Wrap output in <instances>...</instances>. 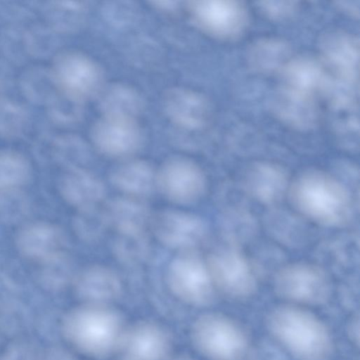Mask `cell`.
I'll list each match as a JSON object with an SVG mask.
<instances>
[{
  "label": "cell",
  "instance_id": "cell-33",
  "mask_svg": "<svg viewBox=\"0 0 360 360\" xmlns=\"http://www.w3.org/2000/svg\"><path fill=\"white\" fill-rule=\"evenodd\" d=\"M338 7H340L343 11L349 12L353 16L358 17L359 16V6L358 4H355V2H349V1H340L337 2Z\"/></svg>",
  "mask_w": 360,
  "mask_h": 360
},
{
  "label": "cell",
  "instance_id": "cell-4",
  "mask_svg": "<svg viewBox=\"0 0 360 360\" xmlns=\"http://www.w3.org/2000/svg\"><path fill=\"white\" fill-rule=\"evenodd\" d=\"M192 337L197 348L212 360H241L248 349L245 330L220 314L199 317L193 326Z\"/></svg>",
  "mask_w": 360,
  "mask_h": 360
},
{
  "label": "cell",
  "instance_id": "cell-18",
  "mask_svg": "<svg viewBox=\"0 0 360 360\" xmlns=\"http://www.w3.org/2000/svg\"><path fill=\"white\" fill-rule=\"evenodd\" d=\"M286 172L280 166L268 162L254 164L245 177L249 193L264 204H273L281 199L288 188Z\"/></svg>",
  "mask_w": 360,
  "mask_h": 360
},
{
  "label": "cell",
  "instance_id": "cell-8",
  "mask_svg": "<svg viewBox=\"0 0 360 360\" xmlns=\"http://www.w3.org/2000/svg\"><path fill=\"white\" fill-rule=\"evenodd\" d=\"M207 265L214 285L226 295L245 299L256 291L253 269L240 252L233 249L216 252L209 256Z\"/></svg>",
  "mask_w": 360,
  "mask_h": 360
},
{
  "label": "cell",
  "instance_id": "cell-1",
  "mask_svg": "<svg viewBox=\"0 0 360 360\" xmlns=\"http://www.w3.org/2000/svg\"><path fill=\"white\" fill-rule=\"evenodd\" d=\"M295 208L309 219L329 227L347 224L353 213V202L346 186L321 170H309L297 177L290 188Z\"/></svg>",
  "mask_w": 360,
  "mask_h": 360
},
{
  "label": "cell",
  "instance_id": "cell-36",
  "mask_svg": "<svg viewBox=\"0 0 360 360\" xmlns=\"http://www.w3.org/2000/svg\"><path fill=\"white\" fill-rule=\"evenodd\" d=\"M123 360H130V359L125 358V359H123Z\"/></svg>",
  "mask_w": 360,
  "mask_h": 360
},
{
  "label": "cell",
  "instance_id": "cell-5",
  "mask_svg": "<svg viewBox=\"0 0 360 360\" xmlns=\"http://www.w3.org/2000/svg\"><path fill=\"white\" fill-rule=\"evenodd\" d=\"M276 293L296 303L320 305L331 294V283L324 270L307 263H295L281 268L274 279Z\"/></svg>",
  "mask_w": 360,
  "mask_h": 360
},
{
  "label": "cell",
  "instance_id": "cell-21",
  "mask_svg": "<svg viewBox=\"0 0 360 360\" xmlns=\"http://www.w3.org/2000/svg\"><path fill=\"white\" fill-rule=\"evenodd\" d=\"M77 290L83 298L96 304L117 297L121 291V283L117 274L109 268L93 266L79 274Z\"/></svg>",
  "mask_w": 360,
  "mask_h": 360
},
{
  "label": "cell",
  "instance_id": "cell-16",
  "mask_svg": "<svg viewBox=\"0 0 360 360\" xmlns=\"http://www.w3.org/2000/svg\"><path fill=\"white\" fill-rule=\"evenodd\" d=\"M130 360H161L168 349L164 330L155 324L143 323L123 335L121 342Z\"/></svg>",
  "mask_w": 360,
  "mask_h": 360
},
{
  "label": "cell",
  "instance_id": "cell-25",
  "mask_svg": "<svg viewBox=\"0 0 360 360\" xmlns=\"http://www.w3.org/2000/svg\"><path fill=\"white\" fill-rule=\"evenodd\" d=\"M104 115H113L134 118L142 108L138 93L124 84L109 86L101 99Z\"/></svg>",
  "mask_w": 360,
  "mask_h": 360
},
{
  "label": "cell",
  "instance_id": "cell-26",
  "mask_svg": "<svg viewBox=\"0 0 360 360\" xmlns=\"http://www.w3.org/2000/svg\"><path fill=\"white\" fill-rule=\"evenodd\" d=\"M30 167L21 154L0 150V191L13 192L25 184L30 176Z\"/></svg>",
  "mask_w": 360,
  "mask_h": 360
},
{
  "label": "cell",
  "instance_id": "cell-10",
  "mask_svg": "<svg viewBox=\"0 0 360 360\" xmlns=\"http://www.w3.org/2000/svg\"><path fill=\"white\" fill-rule=\"evenodd\" d=\"M157 185L168 200L179 204L198 200L207 185L202 170L193 162L174 158L166 162L157 174Z\"/></svg>",
  "mask_w": 360,
  "mask_h": 360
},
{
  "label": "cell",
  "instance_id": "cell-20",
  "mask_svg": "<svg viewBox=\"0 0 360 360\" xmlns=\"http://www.w3.org/2000/svg\"><path fill=\"white\" fill-rule=\"evenodd\" d=\"M108 226L117 234L145 233L150 221L147 207L138 200L119 198L110 201L103 208Z\"/></svg>",
  "mask_w": 360,
  "mask_h": 360
},
{
  "label": "cell",
  "instance_id": "cell-35",
  "mask_svg": "<svg viewBox=\"0 0 360 360\" xmlns=\"http://www.w3.org/2000/svg\"><path fill=\"white\" fill-rule=\"evenodd\" d=\"M176 360H188V359H177Z\"/></svg>",
  "mask_w": 360,
  "mask_h": 360
},
{
  "label": "cell",
  "instance_id": "cell-28",
  "mask_svg": "<svg viewBox=\"0 0 360 360\" xmlns=\"http://www.w3.org/2000/svg\"><path fill=\"white\" fill-rule=\"evenodd\" d=\"M77 232L84 239L97 238L108 225L104 210L97 207L80 211L75 222Z\"/></svg>",
  "mask_w": 360,
  "mask_h": 360
},
{
  "label": "cell",
  "instance_id": "cell-31",
  "mask_svg": "<svg viewBox=\"0 0 360 360\" xmlns=\"http://www.w3.org/2000/svg\"><path fill=\"white\" fill-rule=\"evenodd\" d=\"M295 1H262L259 7L269 16L283 18L290 15L296 8Z\"/></svg>",
  "mask_w": 360,
  "mask_h": 360
},
{
  "label": "cell",
  "instance_id": "cell-14",
  "mask_svg": "<svg viewBox=\"0 0 360 360\" xmlns=\"http://www.w3.org/2000/svg\"><path fill=\"white\" fill-rule=\"evenodd\" d=\"M164 108L173 122L188 129L203 127L210 113V105L204 96L183 88H174L166 93Z\"/></svg>",
  "mask_w": 360,
  "mask_h": 360
},
{
  "label": "cell",
  "instance_id": "cell-3",
  "mask_svg": "<svg viewBox=\"0 0 360 360\" xmlns=\"http://www.w3.org/2000/svg\"><path fill=\"white\" fill-rule=\"evenodd\" d=\"M65 331L71 342L84 352L104 356L121 344L123 335L120 317L98 304L77 309L68 317Z\"/></svg>",
  "mask_w": 360,
  "mask_h": 360
},
{
  "label": "cell",
  "instance_id": "cell-6",
  "mask_svg": "<svg viewBox=\"0 0 360 360\" xmlns=\"http://www.w3.org/2000/svg\"><path fill=\"white\" fill-rule=\"evenodd\" d=\"M167 280L172 292L186 303L203 305L213 297L214 285L207 263L191 252H185L171 262Z\"/></svg>",
  "mask_w": 360,
  "mask_h": 360
},
{
  "label": "cell",
  "instance_id": "cell-13",
  "mask_svg": "<svg viewBox=\"0 0 360 360\" xmlns=\"http://www.w3.org/2000/svg\"><path fill=\"white\" fill-rule=\"evenodd\" d=\"M321 49L326 60L335 68L338 82L358 86V38L344 32H332L322 38Z\"/></svg>",
  "mask_w": 360,
  "mask_h": 360
},
{
  "label": "cell",
  "instance_id": "cell-2",
  "mask_svg": "<svg viewBox=\"0 0 360 360\" xmlns=\"http://www.w3.org/2000/svg\"><path fill=\"white\" fill-rule=\"evenodd\" d=\"M271 335L298 360H327L333 342L326 325L312 313L296 306L282 305L266 317Z\"/></svg>",
  "mask_w": 360,
  "mask_h": 360
},
{
  "label": "cell",
  "instance_id": "cell-15",
  "mask_svg": "<svg viewBox=\"0 0 360 360\" xmlns=\"http://www.w3.org/2000/svg\"><path fill=\"white\" fill-rule=\"evenodd\" d=\"M63 245L61 231L47 223L28 225L17 238L18 248L24 256L43 263L63 253Z\"/></svg>",
  "mask_w": 360,
  "mask_h": 360
},
{
  "label": "cell",
  "instance_id": "cell-32",
  "mask_svg": "<svg viewBox=\"0 0 360 360\" xmlns=\"http://www.w3.org/2000/svg\"><path fill=\"white\" fill-rule=\"evenodd\" d=\"M359 316L356 315V316H354L350 322L349 323L348 328H347V332L348 335L350 338V340L356 345V346L359 345Z\"/></svg>",
  "mask_w": 360,
  "mask_h": 360
},
{
  "label": "cell",
  "instance_id": "cell-30",
  "mask_svg": "<svg viewBox=\"0 0 360 360\" xmlns=\"http://www.w3.org/2000/svg\"><path fill=\"white\" fill-rule=\"evenodd\" d=\"M43 264L42 277L49 283L61 284L67 281L70 276L71 264L64 253Z\"/></svg>",
  "mask_w": 360,
  "mask_h": 360
},
{
  "label": "cell",
  "instance_id": "cell-17",
  "mask_svg": "<svg viewBox=\"0 0 360 360\" xmlns=\"http://www.w3.org/2000/svg\"><path fill=\"white\" fill-rule=\"evenodd\" d=\"M60 190L63 198L79 211L97 207L105 195L101 180L79 167L72 168L63 176Z\"/></svg>",
  "mask_w": 360,
  "mask_h": 360
},
{
  "label": "cell",
  "instance_id": "cell-19",
  "mask_svg": "<svg viewBox=\"0 0 360 360\" xmlns=\"http://www.w3.org/2000/svg\"><path fill=\"white\" fill-rule=\"evenodd\" d=\"M277 117L292 127L307 129L316 120L313 97L302 94L286 86L278 91L273 101Z\"/></svg>",
  "mask_w": 360,
  "mask_h": 360
},
{
  "label": "cell",
  "instance_id": "cell-23",
  "mask_svg": "<svg viewBox=\"0 0 360 360\" xmlns=\"http://www.w3.org/2000/svg\"><path fill=\"white\" fill-rule=\"evenodd\" d=\"M283 76L285 86L311 97L327 84L321 66L309 58H296L287 63Z\"/></svg>",
  "mask_w": 360,
  "mask_h": 360
},
{
  "label": "cell",
  "instance_id": "cell-24",
  "mask_svg": "<svg viewBox=\"0 0 360 360\" xmlns=\"http://www.w3.org/2000/svg\"><path fill=\"white\" fill-rule=\"evenodd\" d=\"M290 54V46L283 40L264 39L255 42L248 53L252 67L260 72H271L279 68Z\"/></svg>",
  "mask_w": 360,
  "mask_h": 360
},
{
  "label": "cell",
  "instance_id": "cell-11",
  "mask_svg": "<svg viewBox=\"0 0 360 360\" xmlns=\"http://www.w3.org/2000/svg\"><path fill=\"white\" fill-rule=\"evenodd\" d=\"M156 238L164 245L176 249L190 250L205 238L207 227L199 217L179 210H165L151 219Z\"/></svg>",
  "mask_w": 360,
  "mask_h": 360
},
{
  "label": "cell",
  "instance_id": "cell-22",
  "mask_svg": "<svg viewBox=\"0 0 360 360\" xmlns=\"http://www.w3.org/2000/svg\"><path fill=\"white\" fill-rule=\"evenodd\" d=\"M110 179L116 188L126 193L145 195L151 193L157 184V174L148 162L135 160L117 167Z\"/></svg>",
  "mask_w": 360,
  "mask_h": 360
},
{
  "label": "cell",
  "instance_id": "cell-9",
  "mask_svg": "<svg viewBox=\"0 0 360 360\" xmlns=\"http://www.w3.org/2000/svg\"><path fill=\"white\" fill-rule=\"evenodd\" d=\"M188 8L194 23L215 37H235L246 25V11L237 1H193L189 2Z\"/></svg>",
  "mask_w": 360,
  "mask_h": 360
},
{
  "label": "cell",
  "instance_id": "cell-27",
  "mask_svg": "<svg viewBox=\"0 0 360 360\" xmlns=\"http://www.w3.org/2000/svg\"><path fill=\"white\" fill-rule=\"evenodd\" d=\"M145 233L117 234L115 250L121 260L127 263L139 262L146 253Z\"/></svg>",
  "mask_w": 360,
  "mask_h": 360
},
{
  "label": "cell",
  "instance_id": "cell-7",
  "mask_svg": "<svg viewBox=\"0 0 360 360\" xmlns=\"http://www.w3.org/2000/svg\"><path fill=\"white\" fill-rule=\"evenodd\" d=\"M52 77L60 91L73 101L92 96L102 82V73L97 64L75 51L64 52L56 58Z\"/></svg>",
  "mask_w": 360,
  "mask_h": 360
},
{
  "label": "cell",
  "instance_id": "cell-29",
  "mask_svg": "<svg viewBox=\"0 0 360 360\" xmlns=\"http://www.w3.org/2000/svg\"><path fill=\"white\" fill-rule=\"evenodd\" d=\"M25 121V115L20 107L0 99V135L13 136L18 134Z\"/></svg>",
  "mask_w": 360,
  "mask_h": 360
},
{
  "label": "cell",
  "instance_id": "cell-34",
  "mask_svg": "<svg viewBox=\"0 0 360 360\" xmlns=\"http://www.w3.org/2000/svg\"><path fill=\"white\" fill-rule=\"evenodd\" d=\"M154 4L162 8H172L176 6V1H154Z\"/></svg>",
  "mask_w": 360,
  "mask_h": 360
},
{
  "label": "cell",
  "instance_id": "cell-12",
  "mask_svg": "<svg viewBox=\"0 0 360 360\" xmlns=\"http://www.w3.org/2000/svg\"><path fill=\"white\" fill-rule=\"evenodd\" d=\"M91 136L96 147L111 157L131 155L137 150L141 140L134 118L113 115H104L94 124Z\"/></svg>",
  "mask_w": 360,
  "mask_h": 360
}]
</instances>
